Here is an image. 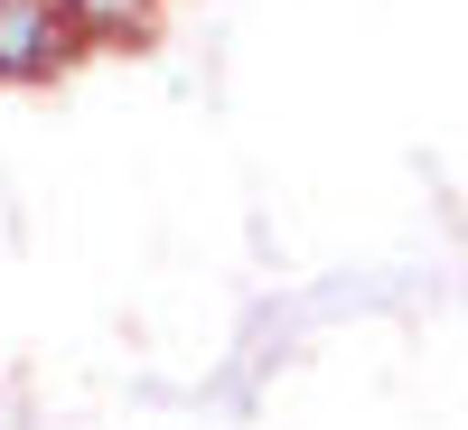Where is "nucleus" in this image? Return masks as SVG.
I'll return each instance as SVG.
<instances>
[{
  "label": "nucleus",
  "mask_w": 468,
  "mask_h": 430,
  "mask_svg": "<svg viewBox=\"0 0 468 430\" xmlns=\"http://www.w3.org/2000/svg\"><path fill=\"white\" fill-rule=\"evenodd\" d=\"M85 28H75L57 0H0V85H66L85 66Z\"/></svg>",
  "instance_id": "obj_1"
},
{
  "label": "nucleus",
  "mask_w": 468,
  "mask_h": 430,
  "mask_svg": "<svg viewBox=\"0 0 468 430\" xmlns=\"http://www.w3.org/2000/svg\"><path fill=\"white\" fill-rule=\"evenodd\" d=\"M57 10L85 28V47H141L160 28V0H57Z\"/></svg>",
  "instance_id": "obj_2"
}]
</instances>
